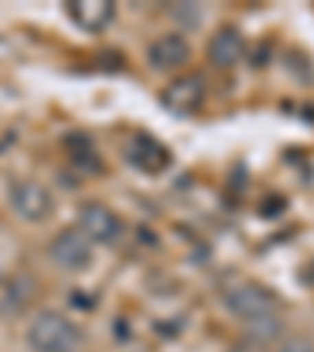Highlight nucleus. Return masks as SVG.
<instances>
[{
  "label": "nucleus",
  "mask_w": 314,
  "mask_h": 352,
  "mask_svg": "<svg viewBox=\"0 0 314 352\" xmlns=\"http://www.w3.org/2000/svg\"><path fill=\"white\" fill-rule=\"evenodd\" d=\"M79 340V327L60 311H41L29 324V346L35 352H73Z\"/></svg>",
  "instance_id": "obj_1"
},
{
  "label": "nucleus",
  "mask_w": 314,
  "mask_h": 352,
  "mask_svg": "<svg viewBox=\"0 0 314 352\" xmlns=\"http://www.w3.org/2000/svg\"><path fill=\"white\" fill-rule=\"evenodd\" d=\"M277 305H280V299L261 283H239L227 293V308L236 318H242V321H249V324L273 318Z\"/></svg>",
  "instance_id": "obj_2"
},
{
  "label": "nucleus",
  "mask_w": 314,
  "mask_h": 352,
  "mask_svg": "<svg viewBox=\"0 0 314 352\" xmlns=\"http://www.w3.org/2000/svg\"><path fill=\"white\" fill-rule=\"evenodd\" d=\"M10 205L19 214L22 220L29 223H41V220L51 217L54 211V195L47 192V186H41L38 179H19L10 189Z\"/></svg>",
  "instance_id": "obj_3"
},
{
  "label": "nucleus",
  "mask_w": 314,
  "mask_h": 352,
  "mask_svg": "<svg viewBox=\"0 0 314 352\" xmlns=\"http://www.w3.org/2000/svg\"><path fill=\"white\" fill-rule=\"evenodd\" d=\"M79 233H85L88 242L110 245L123 236V220L113 208L101 205V201H85L79 211Z\"/></svg>",
  "instance_id": "obj_4"
},
{
  "label": "nucleus",
  "mask_w": 314,
  "mask_h": 352,
  "mask_svg": "<svg viewBox=\"0 0 314 352\" xmlns=\"http://www.w3.org/2000/svg\"><path fill=\"white\" fill-rule=\"evenodd\" d=\"M47 255L63 271H85L91 264V242L79 230H60L51 239V245H47Z\"/></svg>",
  "instance_id": "obj_5"
},
{
  "label": "nucleus",
  "mask_w": 314,
  "mask_h": 352,
  "mask_svg": "<svg viewBox=\"0 0 314 352\" xmlns=\"http://www.w3.org/2000/svg\"><path fill=\"white\" fill-rule=\"evenodd\" d=\"M161 101H164V107L173 110V113H192V110H198L201 101H205V82L198 79V76H183V79L170 82V85L164 88Z\"/></svg>",
  "instance_id": "obj_6"
},
{
  "label": "nucleus",
  "mask_w": 314,
  "mask_h": 352,
  "mask_svg": "<svg viewBox=\"0 0 314 352\" xmlns=\"http://www.w3.org/2000/svg\"><path fill=\"white\" fill-rule=\"evenodd\" d=\"M66 16L85 32H104L117 16V7L110 0H76L66 3Z\"/></svg>",
  "instance_id": "obj_7"
},
{
  "label": "nucleus",
  "mask_w": 314,
  "mask_h": 352,
  "mask_svg": "<svg viewBox=\"0 0 314 352\" xmlns=\"http://www.w3.org/2000/svg\"><path fill=\"white\" fill-rule=\"evenodd\" d=\"M189 54H192L189 41L183 35H176V32H167L148 47V63L154 69H176V66H183L189 60Z\"/></svg>",
  "instance_id": "obj_8"
},
{
  "label": "nucleus",
  "mask_w": 314,
  "mask_h": 352,
  "mask_svg": "<svg viewBox=\"0 0 314 352\" xmlns=\"http://www.w3.org/2000/svg\"><path fill=\"white\" fill-rule=\"evenodd\" d=\"M242 54H245V38H242V32L233 29V25L214 32V38L208 41V57H211V63L220 66V69L236 66L242 60Z\"/></svg>",
  "instance_id": "obj_9"
},
{
  "label": "nucleus",
  "mask_w": 314,
  "mask_h": 352,
  "mask_svg": "<svg viewBox=\"0 0 314 352\" xmlns=\"http://www.w3.org/2000/svg\"><path fill=\"white\" fill-rule=\"evenodd\" d=\"M129 161L139 170H145V173H157V170L167 167L170 157L151 135H135V139L129 142Z\"/></svg>",
  "instance_id": "obj_10"
},
{
  "label": "nucleus",
  "mask_w": 314,
  "mask_h": 352,
  "mask_svg": "<svg viewBox=\"0 0 314 352\" xmlns=\"http://www.w3.org/2000/svg\"><path fill=\"white\" fill-rule=\"evenodd\" d=\"M277 352H314V343H311V340H305V337H299V340H286V343L280 346Z\"/></svg>",
  "instance_id": "obj_11"
}]
</instances>
